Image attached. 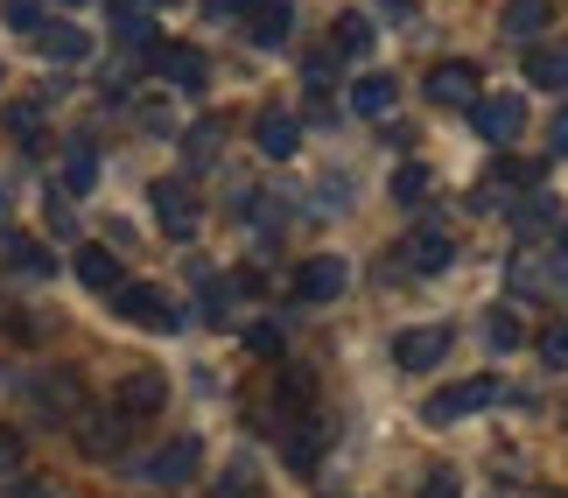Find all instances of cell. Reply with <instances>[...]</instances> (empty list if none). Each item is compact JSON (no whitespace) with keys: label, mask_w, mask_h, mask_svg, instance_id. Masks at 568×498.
Instances as JSON below:
<instances>
[{"label":"cell","mask_w":568,"mask_h":498,"mask_svg":"<svg viewBox=\"0 0 568 498\" xmlns=\"http://www.w3.org/2000/svg\"><path fill=\"white\" fill-rule=\"evenodd\" d=\"M99 183V155L92 148H71V155H63V190H92Z\"/></svg>","instance_id":"obj_26"},{"label":"cell","mask_w":568,"mask_h":498,"mask_svg":"<svg viewBox=\"0 0 568 498\" xmlns=\"http://www.w3.org/2000/svg\"><path fill=\"white\" fill-rule=\"evenodd\" d=\"M148 63H155V78L176 84V92H204V78H211L204 50H190V42H155V50H148Z\"/></svg>","instance_id":"obj_5"},{"label":"cell","mask_w":568,"mask_h":498,"mask_svg":"<svg viewBox=\"0 0 568 498\" xmlns=\"http://www.w3.org/2000/svg\"><path fill=\"white\" fill-rule=\"evenodd\" d=\"M393 197H400V204H422L428 197V169L422 162H400V169H393Z\"/></svg>","instance_id":"obj_28"},{"label":"cell","mask_w":568,"mask_h":498,"mask_svg":"<svg viewBox=\"0 0 568 498\" xmlns=\"http://www.w3.org/2000/svg\"><path fill=\"white\" fill-rule=\"evenodd\" d=\"M8 134H14L21 148H42V105H36V99H14V105H8Z\"/></svg>","instance_id":"obj_24"},{"label":"cell","mask_w":568,"mask_h":498,"mask_svg":"<svg viewBox=\"0 0 568 498\" xmlns=\"http://www.w3.org/2000/svg\"><path fill=\"white\" fill-rule=\"evenodd\" d=\"M534 352H540V365H555V373H568V323H561V331H540V344H534Z\"/></svg>","instance_id":"obj_30"},{"label":"cell","mask_w":568,"mask_h":498,"mask_svg":"<svg viewBox=\"0 0 568 498\" xmlns=\"http://www.w3.org/2000/svg\"><path fill=\"white\" fill-rule=\"evenodd\" d=\"M217 498H260V491H253V485H246V478H239V470H232V478L217 485Z\"/></svg>","instance_id":"obj_38"},{"label":"cell","mask_w":568,"mask_h":498,"mask_svg":"<svg viewBox=\"0 0 568 498\" xmlns=\"http://www.w3.org/2000/svg\"><path fill=\"white\" fill-rule=\"evenodd\" d=\"M253 0H204V14H246Z\"/></svg>","instance_id":"obj_40"},{"label":"cell","mask_w":568,"mask_h":498,"mask_svg":"<svg viewBox=\"0 0 568 498\" xmlns=\"http://www.w3.org/2000/svg\"><path fill=\"white\" fill-rule=\"evenodd\" d=\"M449 240H443V232H414V240H400V267L407 274H443L449 267Z\"/></svg>","instance_id":"obj_15"},{"label":"cell","mask_w":568,"mask_h":498,"mask_svg":"<svg viewBox=\"0 0 568 498\" xmlns=\"http://www.w3.org/2000/svg\"><path fill=\"white\" fill-rule=\"evenodd\" d=\"M393 358H400L407 373H428V365L449 358V331H443V323H428V331H400V337H393Z\"/></svg>","instance_id":"obj_9"},{"label":"cell","mask_w":568,"mask_h":498,"mask_svg":"<svg viewBox=\"0 0 568 498\" xmlns=\"http://www.w3.org/2000/svg\"><path fill=\"white\" fill-rule=\"evenodd\" d=\"M365 50H373V21H365V14H337L331 57H365Z\"/></svg>","instance_id":"obj_22"},{"label":"cell","mask_w":568,"mask_h":498,"mask_svg":"<svg viewBox=\"0 0 568 498\" xmlns=\"http://www.w3.org/2000/svg\"><path fill=\"white\" fill-rule=\"evenodd\" d=\"M71 267H78V281H84L92 295H113V288H120V260L105 253V246H84V253L71 260Z\"/></svg>","instance_id":"obj_18"},{"label":"cell","mask_w":568,"mask_h":498,"mask_svg":"<svg viewBox=\"0 0 568 498\" xmlns=\"http://www.w3.org/2000/svg\"><path fill=\"white\" fill-rule=\"evenodd\" d=\"M422 498H464V491H456V478H449V470H435V478L422 485Z\"/></svg>","instance_id":"obj_35"},{"label":"cell","mask_w":568,"mask_h":498,"mask_svg":"<svg viewBox=\"0 0 568 498\" xmlns=\"http://www.w3.org/2000/svg\"><path fill=\"white\" fill-rule=\"evenodd\" d=\"M21 464V443H14V428H0V470H14Z\"/></svg>","instance_id":"obj_37"},{"label":"cell","mask_w":568,"mask_h":498,"mask_svg":"<svg viewBox=\"0 0 568 498\" xmlns=\"http://www.w3.org/2000/svg\"><path fill=\"white\" fill-rule=\"evenodd\" d=\"M331 71H337V57H331V50L310 57V92H331Z\"/></svg>","instance_id":"obj_34"},{"label":"cell","mask_w":568,"mask_h":498,"mask_svg":"<svg viewBox=\"0 0 568 498\" xmlns=\"http://www.w3.org/2000/svg\"><path fill=\"white\" fill-rule=\"evenodd\" d=\"M8 498H57V491H50V485H29V478H14V485H8Z\"/></svg>","instance_id":"obj_39"},{"label":"cell","mask_w":568,"mask_h":498,"mask_svg":"<svg viewBox=\"0 0 568 498\" xmlns=\"http://www.w3.org/2000/svg\"><path fill=\"white\" fill-rule=\"evenodd\" d=\"M42 50H50L57 63H84V57H92V35H84V29H71V21H42Z\"/></svg>","instance_id":"obj_17"},{"label":"cell","mask_w":568,"mask_h":498,"mask_svg":"<svg viewBox=\"0 0 568 498\" xmlns=\"http://www.w3.org/2000/svg\"><path fill=\"white\" fill-rule=\"evenodd\" d=\"M246 352H260V358H281V331H274V323H253V331H246Z\"/></svg>","instance_id":"obj_32"},{"label":"cell","mask_w":568,"mask_h":498,"mask_svg":"<svg viewBox=\"0 0 568 498\" xmlns=\"http://www.w3.org/2000/svg\"><path fill=\"white\" fill-rule=\"evenodd\" d=\"M498 400V379L485 373V379H456V386H443V394L428 400V421L435 428H449V421H464V415H477V407H491Z\"/></svg>","instance_id":"obj_6"},{"label":"cell","mask_w":568,"mask_h":498,"mask_svg":"<svg viewBox=\"0 0 568 498\" xmlns=\"http://www.w3.org/2000/svg\"><path fill=\"white\" fill-rule=\"evenodd\" d=\"M344 281H352V274H344V260L337 253H316L310 267L295 274V295L302 302H331V295H344Z\"/></svg>","instance_id":"obj_13"},{"label":"cell","mask_w":568,"mask_h":498,"mask_svg":"<svg viewBox=\"0 0 568 498\" xmlns=\"http://www.w3.org/2000/svg\"><path fill=\"white\" fill-rule=\"evenodd\" d=\"M0 218H8V190H0Z\"/></svg>","instance_id":"obj_41"},{"label":"cell","mask_w":568,"mask_h":498,"mask_svg":"<svg viewBox=\"0 0 568 498\" xmlns=\"http://www.w3.org/2000/svg\"><path fill=\"white\" fill-rule=\"evenodd\" d=\"M527 78L548 84V92H561V84H568V42H540V50L527 57Z\"/></svg>","instance_id":"obj_20"},{"label":"cell","mask_w":568,"mask_h":498,"mask_svg":"<svg viewBox=\"0 0 568 498\" xmlns=\"http://www.w3.org/2000/svg\"><path fill=\"white\" fill-rule=\"evenodd\" d=\"M548 148H555V155H568V105H561L555 126H548Z\"/></svg>","instance_id":"obj_36"},{"label":"cell","mask_w":568,"mask_h":498,"mask_svg":"<svg viewBox=\"0 0 568 498\" xmlns=\"http://www.w3.org/2000/svg\"><path fill=\"white\" fill-rule=\"evenodd\" d=\"M0 260H8V274H21V281H50V274H57L50 246H42V240H21V232H8V240H0Z\"/></svg>","instance_id":"obj_14"},{"label":"cell","mask_w":568,"mask_h":498,"mask_svg":"<svg viewBox=\"0 0 568 498\" xmlns=\"http://www.w3.org/2000/svg\"><path fill=\"white\" fill-rule=\"evenodd\" d=\"M113 309L126 323H141V331H183V309L162 288H148V281H120V288H113Z\"/></svg>","instance_id":"obj_1"},{"label":"cell","mask_w":568,"mask_h":498,"mask_svg":"<svg viewBox=\"0 0 568 498\" xmlns=\"http://www.w3.org/2000/svg\"><path fill=\"white\" fill-rule=\"evenodd\" d=\"M281 449H288L295 470H310V464L323 457V428H316V415H310V428H288V443H281Z\"/></svg>","instance_id":"obj_25"},{"label":"cell","mask_w":568,"mask_h":498,"mask_svg":"<svg viewBox=\"0 0 568 498\" xmlns=\"http://www.w3.org/2000/svg\"><path fill=\"white\" fill-rule=\"evenodd\" d=\"M29 407L42 421H71L78 407H84V386H78V373H63V365H50V373H36L29 379Z\"/></svg>","instance_id":"obj_2"},{"label":"cell","mask_w":568,"mask_h":498,"mask_svg":"<svg viewBox=\"0 0 568 498\" xmlns=\"http://www.w3.org/2000/svg\"><path fill=\"white\" fill-rule=\"evenodd\" d=\"M78 449L84 457H120V443H126V415L120 407H78Z\"/></svg>","instance_id":"obj_7"},{"label":"cell","mask_w":568,"mask_h":498,"mask_svg":"<svg viewBox=\"0 0 568 498\" xmlns=\"http://www.w3.org/2000/svg\"><path fill=\"white\" fill-rule=\"evenodd\" d=\"M288 29H295V8H288V0H253V8H246V35L260 42V50H281Z\"/></svg>","instance_id":"obj_11"},{"label":"cell","mask_w":568,"mask_h":498,"mask_svg":"<svg viewBox=\"0 0 568 498\" xmlns=\"http://www.w3.org/2000/svg\"><path fill=\"white\" fill-rule=\"evenodd\" d=\"M71 8H84V0H71Z\"/></svg>","instance_id":"obj_43"},{"label":"cell","mask_w":568,"mask_h":498,"mask_svg":"<svg viewBox=\"0 0 568 498\" xmlns=\"http://www.w3.org/2000/svg\"><path fill=\"white\" fill-rule=\"evenodd\" d=\"M352 105H358L365 120H386V113H393V78H386V71H365V78L352 84Z\"/></svg>","instance_id":"obj_19"},{"label":"cell","mask_w":568,"mask_h":498,"mask_svg":"<svg viewBox=\"0 0 568 498\" xmlns=\"http://www.w3.org/2000/svg\"><path fill=\"white\" fill-rule=\"evenodd\" d=\"M155 218H162L169 240H190V232H196V197H190L183 176H162L155 183Z\"/></svg>","instance_id":"obj_8"},{"label":"cell","mask_w":568,"mask_h":498,"mask_svg":"<svg viewBox=\"0 0 568 498\" xmlns=\"http://www.w3.org/2000/svg\"><path fill=\"white\" fill-rule=\"evenodd\" d=\"M113 35L126 42V50H155V35H148V14H141V0H113Z\"/></svg>","instance_id":"obj_21"},{"label":"cell","mask_w":568,"mask_h":498,"mask_svg":"<svg viewBox=\"0 0 568 498\" xmlns=\"http://www.w3.org/2000/svg\"><path fill=\"white\" fill-rule=\"evenodd\" d=\"M141 8H169V0H141Z\"/></svg>","instance_id":"obj_42"},{"label":"cell","mask_w":568,"mask_h":498,"mask_svg":"<svg viewBox=\"0 0 568 498\" xmlns=\"http://www.w3.org/2000/svg\"><path fill=\"white\" fill-rule=\"evenodd\" d=\"M162 400H169V379L162 373H126L113 407H120L126 421H141V415H162Z\"/></svg>","instance_id":"obj_10"},{"label":"cell","mask_w":568,"mask_h":498,"mask_svg":"<svg viewBox=\"0 0 568 498\" xmlns=\"http://www.w3.org/2000/svg\"><path fill=\"white\" fill-rule=\"evenodd\" d=\"M196 470H204V443H196V436H176V443H162L155 457L141 464V478H148V485H162V491H176V485L196 478Z\"/></svg>","instance_id":"obj_3"},{"label":"cell","mask_w":568,"mask_h":498,"mask_svg":"<svg viewBox=\"0 0 568 498\" xmlns=\"http://www.w3.org/2000/svg\"><path fill=\"white\" fill-rule=\"evenodd\" d=\"M470 92H477V63L449 57V63H435V71H428V99L435 105H470Z\"/></svg>","instance_id":"obj_12"},{"label":"cell","mask_w":568,"mask_h":498,"mask_svg":"<svg viewBox=\"0 0 568 498\" xmlns=\"http://www.w3.org/2000/svg\"><path fill=\"white\" fill-rule=\"evenodd\" d=\"M470 126H477V141L506 148V141H519V126H527V99H513V92L477 99V105H470Z\"/></svg>","instance_id":"obj_4"},{"label":"cell","mask_w":568,"mask_h":498,"mask_svg":"<svg viewBox=\"0 0 568 498\" xmlns=\"http://www.w3.org/2000/svg\"><path fill=\"white\" fill-rule=\"evenodd\" d=\"M0 14H8V29H21V35H42V21H50V14L36 8V0H8Z\"/></svg>","instance_id":"obj_29"},{"label":"cell","mask_w":568,"mask_h":498,"mask_svg":"<svg viewBox=\"0 0 568 498\" xmlns=\"http://www.w3.org/2000/svg\"><path fill=\"white\" fill-rule=\"evenodd\" d=\"M217 134H225V126H217V120L190 126V141H183V148H190V162H211V155H217Z\"/></svg>","instance_id":"obj_31"},{"label":"cell","mask_w":568,"mask_h":498,"mask_svg":"<svg viewBox=\"0 0 568 498\" xmlns=\"http://www.w3.org/2000/svg\"><path fill=\"white\" fill-rule=\"evenodd\" d=\"M548 0H506V35H519V42H527V35H540V29H548Z\"/></svg>","instance_id":"obj_23"},{"label":"cell","mask_w":568,"mask_h":498,"mask_svg":"<svg viewBox=\"0 0 568 498\" xmlns=\"http://www.w3.org/2000/svg\"><path fill=\"white\" fill-rule=\"evenodd\" d=\"M540 225H555V204L540 197V204H519V232H540Z\"/></svg>","instance_id":"obj_33"},{"label":"cell","mask_w":568,"mask_h":498,"mask_svg":"<svg viewBox=\"0 0 568 498\" xmlns=\"http://www.w3.org/2000/svg\"><path fill=\"white\" fill-rule=\"evenodd\" d=\"M253 141H260V155H267V162H288L295 148H302V126H295L288 113H260V126H253Z\"/></svg>","instance_id":"obj_16"},{"label":"cell","mask_w":568,"mask_h":498,"mask_svg":"<svg viewBox=\"0 0 568 498\" xmlns=\"http://www.w3.org/2000/svg\"><path fill=\"white\" fill-rule=\"evenodd\" d=\"M485 344H491V352H519V316L513 309H491L485 316Z\"/></svg>","instance_id":"obj_27"}]
</instances>
